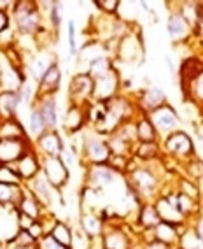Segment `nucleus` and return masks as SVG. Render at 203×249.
<instances>
[{
    "mask_svg": "<svg viewBox=\"0 0 203 249\" xmlns=\"http://www.w3.org/2000/svg\"><path fill=\"white\" fill-rule=\"evenodd\" d=\"M81 155L89 165H107L111 160V147L107 144V139L98 135L97 132L86 135L83 141V149Z\"/></svg>",
    "mask_w": 203,
    "mask_h": 249,
    "instance_id": "nucleus-4",
    "label": "nucleus"
},
{
    "mask_svg": "<svg viewBox=\"0 0 203 249\" xmlns=\"http://www.w3.org/2000/svg\"><path fill=\"white\" fill-rule=\"evenodd\" d=\"M182 228L175 227V225H170V223L161 221L158 227L151 230V239H156V240H159V242H165V244L172 246V248H177Z\"/></svg>",
    "mask_w": 203,
    "mask_h": 249,
    "instance_id": "nucleus-26",
    "label": "nucleus"
},
{
    "mask_svg": "<svg viewBox=\"0 0 203 249\" xmlns=\"http://www.w3.org/2000/svg\"><path fill=\"white\" fill-rule=\"evenodd\" d=\"M21 193V184H9L0 181V205H18Z\"/></svg>",
    "mask_w": 203,
    "mask_h": 249,
    "instance_id": "nucleus-33",
    "label": "nucleus"
},
{
    "mask_svg": "<svg viewBox=\"0 0 203 249\" xmlns=\"http://www.w3.org/2000/svg\"><path fill=\"white\" fill-rule=\"evenodd\" d=\"M13 19L16 30L21 36H34L44 30L42 27V13L39 11L37 2H14Z\"/></svg>",
    "mask_w": 203,
    "mask_h": 249,
    "instance_id": "nucleus-2",
    "label": "nucleus"
},
{
    "mask_svg": "<svg viewBox=\"0 0 203 249\" xmlns=\"http://www.w3.org/2000/svg\"><path fill=\"white\" fill-rule=\"evenodd\" d=\"M0 249H5V246H4V244H2V242H0Z\"/></svg>",
    "mask_w": 203,
    "mask_h": 249,
    "instance_id": "nucleus-47",
    "label": "nucleus"
},
{
    "mask_svg": "<svg viewBox=\"0 0 203 249\" xmlns=\"http://www.w3.org/2000/svg\"><path fill=\"white\" fill-rule=\"evenodd\" d=\"M114 56H118L121 62L133 63L140 60L144 56V48H142V42L138 37H135L132 32H128L124 37H121L118 42H116V51Z\"/></svg>",
    "mask_w": 203,
    "mask_h": 249,
    "instance_id": "nucleus-12",
    "label": "nucleus"
},
{
    "mask_svg": "<svg viewBox=\"0 0 203 249\" xmlns=\"http://www.w3.org/2000/svg\"><path fill=\"white\" fill-rule=\"evenodd\" d=\"M34 223H35V219L28 218V216H25V214H19L18 213V228L19 230H30L32 227H34Z\"/></svg>",
    "mask_w": 203,
    "mask_h": 249,
    "instance_id": "nucleus-43",
    "label": "nucleus"
},
{
    "mask_svg": "<svg viewBox=\"0 0 203 249\" xmlns=\"http://www.w3.org/2000/svg\"><path fill=\"white\" fill-rule=\"evenodd\" d=\"M34 107L40 112V118L44 121L46 130H58V107L54 95H44V97H37Z\"/></svg>",
    "mask_w": 203,
    "mask_h": 249,
    "instance_id": "nucleus-15",
    "label": "nucleus"
},
{
    "mask_svg": "<svg viewBox=\"0 0 203 249\" xmlns=\"http://www.w3.org/2000/svg\"><path fill=\"white\" fill-rule=\"evenodd\" d=\"M0 76H2V67H0Z\"/></svg>",
    "mask_w": 203,
    "mask_h": 249,
    "instance_id": "nucleus-48",
    "label": "nucleus"
},
{
    "mask_svg": "<svg viewBox=\"0 0 203 249\" xmlns=\"http://www.w3.org/2000/svg\"><path fill=\"white\" fill-rule=\"evenodd\" d=\"M167 34L173 42H186L191 37V34H193V27L175 11V13L168 14Z\"/></svg>",
    "mask_w": 203,
    "mask_h": 249,
    "instance_id": "nucleus-18",
    "label": "nucleus"
},
{
    "mask_svg": "<svg viewBox=\"0 0 203 249\" xmlns=\"http://www.w3.org/2000/svg\"><path fill=\"white\" fill-rule=\"evenodd\" d=\"M37 249H65L63 246H60L53 237L49 235H44L42 239L37 240Z\"/></svg>",
    "mask_w": 203,
    "mask_h": 249,
    "instance_id": "nucleus-40",
    "label": "nucleus"
},
{
    "mask_svg": "<svg viewBox=\"0 0 203 249\" xmlns=\"http://www.w3.org/2000/svg\"><path fill=\"white\" fill-rule=\"evenodd\" d=\"M0 139H28L27 128L19 118L0 120Z\"/></svg>",
    "mask_w": 203,
    "mask_h": 249,
    "instance_id": "nucleus-30",
    "label": "nucleus"
},
{
    "mask_svg": "<svg viewBox=\"0 0 203 249\" xmlns=\"http://www.w3.org/2000/svg\"><path fill=\"white\" fill-rule=\"evenodd\" d=\"M88 121V109L83 106H75V104H68L63 116V130L67 134H77L84 128V124Z\"/></svg>",
    "mask_w": 203,
    "mask_h": 249,
    "instance_id": "nucleus-16",
    "label": "nucleus"
},
{
    "mask_svg": "<svg viewBox=\"0 0 203 249\" xmlns=\"http://www.w3.org/2000/svg\"><path fill=\"white\" fill-rule=\"evenodd\" d=\"M159 153H161V144L159 142H137L133 155L144 163H151V161L158 160Z\"/></svg>",
    "mask_w": 203,
    "mask_h": 249,
    "instance_id": "nucleus-32",
    "label": "nucleus"
},
{
    "mask_svg": "<svg viewBox=\"0 0 203 249\" xmlns=\"http://www.w3.org/2000/svg\"><path fill=\"white\" fill-rule=\"evenodd\" d=\"M46 132V124L40 118V112L37 111L35 107L32 106L30 112H28V123H27V134L28 137H32L34 141L40 137Z\"/></svg>",
    "mask_w": 203,
    "mask_h": 249,
    "instance_id": "nucleus-35",
    "label": "nucleus"
},
{
    "mask_svg": "<svg viewBox=\"0 0 203 249\" xmlns=\"http://www.w3.org/2000/svg\"><path fill=\"white\" fill-rule=\"evenodd\" d=\"M21 106L18 91H0V120L18 118V109Z\"/></svg>",
    "mask_w": 203,
    "mask_h": 249,
    "instance_id": "nucleus-28",
    "label": "nucleus"
},
{
    "mask_svg": "<svg viewBox=\"0 0 203 249\" xmlns=\"http://www.w3.org/2000/svg\"><path fill=\"white\" fill-rule=\"evenodd\" d=\"M102 13L105 14V16H116L118 11H119V2H116V0H102V2H97L95 4Z\"/></svg>",
    "mask_w": 203,
    "mask_h": 249,
    "instance_id": "nucleus-39",
    "label": "nucleus"
},
{
    "mask_svg": "<svg viewBox=\"0 0 203 249\" xmlns=\"http://www.w3.org/2000/svg\"><path fill=\"white\" fill-rule=\"evenodd\" d=\"M118 178V172L109 165H89L86 170V186L91 192H100L112 186Z\"/></svg>",
    "mask_w": 203,
    "mask_h": 249,
    "instance_id": "nucleus-10",
    "label": "nucleus"
},
{
    "mask_svg": "<svg viewBox=\"0 0 203 249\" xmlns=\"http://www.w3.org/2000/svg\"><path fill=\"white\" fill-rule=\"evenodd\" d=\"M62 85V69L60 65H53L48 72L44 74V77L37 83V97H44V95H54L60 89Z\"/></svg>",
    "mask_w": 203,
    "mask_h": 249,
    "instance_id": "nucleus-22",
    "label": "nucleus"
},
{
    "mask_svg": "<svg viewBox=\"0 0 203 249\" xmlns=\"http://www.w3.org/2000/svg\"><path fill=\"white\" fill-rule=\"evenodd\" d=\"M40 172L44 174V178L54 190H62L70 178L68 167L62 160V156H40Z\"/></svg>",
    "mask_w": 203,
    "mask_h": 249,
    "instance_id": "nucleus-6",
    "label": "nucleus"
},
{
    "mask_svg": "<svg viewBox=\"0 0 203 249\" xmlns=\"http://www.w3.org/2000/svg\"><path fill=\"white\" fill-rule=\"evenodd\" d=\"M32 147V139H0V165L18 163Z\"/></svg>",
    "mask_w": 203,
    "mask_h": 249,
    "instance_id": "nucleus-9",
    "label": "nucleus"
},
{
    "mask_svg": "<svg viewBox=\"0 0 203 249\" xmlns=\"http://www.w3.org/2000/svg\"><path fill=\"white\" fill-rule=\"evenodd\" d=\"M79 223H81V230L84 231L86 239H89V242L102 239V233L105 230V219L102 218V216H98L93 211H86V213L81 214Z\"/></svg>",
    "mask_w": 203,
    "mask_h": 249,
    "instance_id": "nucleus-20",
    "label": "nucleus"
},
{
    "mask_svg": "<svg viewBox=\"0 0 203 249\" xmlns=\"http://www.w3.org/2000/svg\"><path fill=\"white\" fill-rule=\"evenodd\" d=\"M34 149L39 156H62L65 147L58 130H46L37 141H34Z\"/></svg>",
    "mask_w": 203,
    "mask_h": 249,
    "instance_id": "nucleus-13",
    "label": "nucleus"
},
{
    "mask_svg": "<svg viewBox=\"0 0 203 249\" xmlns=\"http://www.w3.org/2000/svg\"><path fill=\"white\" fill-rule=\"evenodd\" d=\"M25 186H27L28 190L37 196V198H39L42 205H51V202H53V195H54V188L49 184V181L44 178V174L42 172H40L39 176H35L32 181L25 182Z\"/></svg>",
    "mask_w": 203,
    "mask_h": 249,
    "instance_id": "nucleus-23",
    "label": "nucleus"
},
{
    "mask_svg": "<svg viewBox=\"0 0 203 249\" xmlns=\"http://www.w3.org/2000/svg\"><path fill=\"white\" fill-rule=\"evenodd\" d=\"M187 95H189L198 106H203V74L196 77L193 83L187 85Z\"/></svg>",
    "mask_w": 203,
    "mask_h": 249,
    "instance_id": "nucleus-38",
    "label": "nucleus"
},
{
    "mask_svg": "<svg viewBox=\"0 0 203 249\" xmlns=\"http://www.w3.org/2000/svg\"><path fill=\"white\" fill-rule=\"evenodd\" d=\"M133 249H135V248H133Z\"/></svg>",
    "mask_w": 203,
    "mask_h": 249,
    "instance_id": "nucleus-49",
    "label": "nucleus"
},
{
    "mask_svg": "<svg viewBox=\"0 0 203 249\" xmlns=\"http://www.w3.org/2000/svg\"><path fill=\"white\" fill-rule=\"evenodd\" d=\"M142 244V249H173L172 246L165 244V242H159L156 239H151L147 242H140Z\"/></svg>",
    "mask_w": 203,
    "mask_h": 249,
    "instance_id": "nucleus-42",
    "label": "nucleus"
},
{
    "mask_svg": "<svg viewBox=\"0 0 203 249\" xmlns=\"http://www.w3.org/2000/svg\"><path fill=\"white\" fill-rule=\"evenodd\" d=\"M135 124H137V141L138 142H159V135L154 130L152 123L149 121L146 114L138 112L135 118Z\"/></svg>",
    "mask_w": 203,
    "mask_h": 249,
    "instance_id": "nucleus-29",
    "label": "nucleus"
},
{
    "mask_svg": "<svg viewBox=\"0 0 203 249\" xmlns=\"http://www.w3.org/2000/svg\"><path fill=\"white\" fill-rule=\"evenodd\" d=\"M111 71H114V63H112V58L109 54H103V56L95 58L93 62L88 63V74L93 79H98V77L105 76Z\"/></svg>",
    "mask_w": 203,
    "mask_h": 249,
    "instance_id": "nucleus-34",
    "label": "nucleus"
},
{
    "mask_svg": "<svg viewBox=\"0 0 203 249\" xmlns=\"http://www.w3.org/2000/svg\"><path fill=\"white\" fill-rule=\"evenodd\" d=\"M49 235L65 249H74V233H72V228L65 221H58L56 219L51 231H49Z\"/></svg>",
    "mask_w": 203,
    "mask_h": 249,
    "instance_id": "nucleus-31",
    "label": "nucleus"
},
{
    "mask_svg": "<svg viewBox=\"0 0 203 249\" xmlns=\"http://www.w3.org/2000/svg\"><path fill=\"white\" fill-rule=\"evenodd\" d=\"M126 179L133 195L138 196L142 202H154L161 195V178L147 163H132L126 172Z\"/></svg>",
    "mask_w": 203,
    "mask_h": 249,
    "instance_id": "nucleus-1",
    "label": "nucleus"
},
{
    "mask_svg": "<svg viewBox=\"0 0 203 249\" xmlns=\"http://www.w3.org/2000/svg\"><path fill=\"white\" fill-rule=\"evenodd\" d=\"M121 91V76L119 72L111 71L105 76L95 79V85H93V95H91V102L95 104H105L112 98H116Z\"/></svg>",
    "mask_w": 203,
    "mask_h": 249,
    "instance_id": "nucleus-7",
    "label": "nucleus"
},
{
    "mask_svg": "<svg viewBox=\"0 0 203 249\" xmlns=\"http://www.w3.org/2000/svg\"><path fill=\"white\" fill-rule=\"evenodd\" d=\"M167 95L159 86H149L140 93L137 100V107L142 114H149L151 111H154L158 107L167 106Z\"/></svg>",
    "mask_w": 203,
    "mask_h": 249,
    "instance_id": "nucleus-17",
    "label": "nucleus"
},
{
    "mask_svg": "<svg viewBox=\"0 0 203 249\" xmlns=\"http://www.w3.org/2000/svg\"><path fill=\"white\" fill-rule=\"evenodd\" d=\"M137 223L138 227L142 228V231L152 230V228H156L161 223L158 211L154 207V202H142L137 213Z\"/></svg>",
    "mask_w": 203,
    "mask_h": 249,
    "instance_id": "nucleus-27",
    "label": "nucleus"
},
{
    "mask_svg": "<svg viewBox=\"0 0 203 249\" xmlns=\"http://www.w3.org/2000/svg\"><path fill=\"white\" fill-rule=\"evenodd\" d=\"M93 85H95V79L88 72H77L75 76H72L68 85V102L88 107L91 104Z\"/></svg>",
    "mask_w": 203,
    "mask_h": 249,
    "instance_id": "nucleus-8",
    "label": "nucleus"
},
{
    "mask_svg": "<svg viewBox=\"0 0 203 249\" xmlns=\"http://www.w3.org/2000/svg\"><path fill=\"white\" fill-rule=\"evenodd\" d=\"M56 58H54L53 53H49V51H40L39 54H34V58H32L30 62V74L32 77L39 83L42 77H44V74L49 71V69L53 67V65H56Z\"/></svg>",
    "mask_w": 203,
    "mask_h": 249,
    "instance_id": "nucleus-24",
    "label": "nucleus"
},
{
    "mask_svg": "<svg viewBox=\"0 0 203 249\" xmlns=\"http://www.w3.org/2000/svg\"><path fill=\"white\" fill-rule=\"evenodd\" d=\"M170 195H172L173 202H175L177 209L184 214L187 221H191V219L196 218L200 214V207H202L200 200H196V198H193V196H189V195H186V193L177 192V190H173Z\"/></svg>",
    "mask_w": 203,
    "mask_h": 249,
    "instance_id": "nucleus-25",
    "label": "nucleus"
},
{
    "mask_svg": "<svg viewBox=\"0 0 203 249\" xmlns=\"http://www.w3.org/2000/svg\"><path fill=\"white\" fill-rule=\"evenodd\" d=\"M14 167H16V170H18V176L23 182L32 181L35 176H39L40 174V156H39V153L32 147L30 151L23 156L18 163H14Z\"/></svg>",
    "mask_w": 203,
    "mask_h": 249,
    "instance_id": "nucleus-19",
    "label": "nucleus"
},
{
    "mask_svg": "<svg viewBox=\"0 0 203 249\" xmlns=\"http://www.w3.org/2000/svg\"><path fill=\"white\" fill-rule=\"evenodd\" d=\"M9 13H5V11H0V36L4 34L7 28H9Z\"/></svg>",
    "mask_w": 203,
    "mask_h": 249,
    "instance_id": "nucleus-45",
    "label": "nucleus"
},
{
    "mask_svg": "<svg viewBox=\"0 0 203 249\" xmlns=\"http://www.w3.org/2000/svg\"><path fill=\"white\" fill-rule=\"evenodd\" d=\"M154 207L159 214V219H161L163 223H170V225H175V227H179V228L186 227V225L189 223L187 219H186L184 214L177 209V205H175V202H173L170 193L159 195L154 200Z\"/></svg>",
    "mask_w": 203,
    "mask_h": 249,
    "instance_id": "nucleus-11",
    "label": "nucleus"
},
{
    "mask_svg": "<svg viewBox=\"0 0 203 249\" xmlns=\"http://www.w3.org/2000/svg\"><path fill=\"white\" fill-rule=\"evenodd\" d=\"M102 248L103 249H133L132 237L121 227L105 223V230L102 233Z\"/></svg>",
    "mask_w": 203,
    "mask_h": 249,
    "instance_id": "nucleus-14",
    "label": "nucleus"
},
{
    "mask_svg": "<svg viewBox=\"0 0 203 249\" xmlns=\"http://www.w3.org/2000/svg\"><path fill=\"white\" fill-rule=\"evenodd\" d=\"M149 118V121L152 123L154 130L158 132L159 141L163 137H167L168 134L181 130V118L177 114V111L172 106H161L154 111H151L149 114H146Z\"/></svg>",
    "mask_w": 203,
    "mask_h": 249,
    "instance_id": "nucleus-5",
    "label": "nucleus"
},
{
    "mask_svg": "<svg viewBox=\"0 0 203 249\" xmlns=\"http://www.w3.org/2000/svg\"><path fill=\"white\" fill-rule=\"evenodd\" d=\"M11 249H37V244L35 246H18V244H14V248Z\"/></svg>",
    "mask_w": 203,
    "mask_h": 249,
    "instance_id": "nucleus-46",
    "label": "nucleus"
},
{
    "mask_svg": "<svg viewBox=\"0 0 203 249\" xmlns=\"http://www.w3.org/2000/svg\"><path fill=\"white\" fill-rule=\"evenodd\" d=\"M16 207H18L19 214H25V216L35 219V221L42 219V216H44V209H42L44 205L40 204L39 198H37V196L34 195L27 186H23L21 198H19V202H18Z\"/></svg>",
    "mask_w": 203,
    "mask_h": 249,
    "instance_id": "nucleus-21",
    "label": "nucleus"
},
{
    "mask_svg": "<svg viewBox=\"0 0 203 249\" xmlns=\"http://www.w3.org/2000/svg\"><path fill=\"white\" fill-rule=\"evenodd\" d=\"M159 144H161V151L167 153V156L177 161H182V163L196 156L193 139L189 137V134H186L184 130H177V132L168 134L167 137L159 141Z\"/></svg>",
    "mask_w": 203,
    "mask_h": 249,
    "instance_id": "nucleus-3",
    "label": "nucleus"
},
{
    "mask_svg": "<svg viewBox=\"0 0 203 249\" xmlns=\"http://www.w3.org/2000/svg\"><path fill=\"white\" fill-rule=\"evenodd\" d=\"M67 27H68V51H70V54L74 56L75 49H77V42H75V23H74V19H68Z\"/></svg>",
    "mask_w": 203,
    "mask_h": 249,
    "instance_id": "nucleus-41",
    "label": "nucleus"
},
{
    "mask_svg": "<svg viewBox=\"0 0 203 249\" xmlns=\"http://www.w3.org/2000/svg\"><path fill=\"white\" fill-rule=\"evenodd\" d=\"M179 7H181V11H177V13L181 14L182 18L194 28V23H196V19H198L202 4H200V2H181Z\"/></svg>",
    "mask_w": 203,
    "mask_h": 249,
    "instance_id": "nucleus-36",
    "label": "nucleus"
},
{
    "mask_svg": "<svg viewBox=\"0 0 203 249\" xmlns=\"http://www.w3.org/2000/svg\"><path fill=\"white\" fill-rule=\"evenodd\" d=\"M193 34H196V36L203 37V4H202V9H200L198 19H196V23H194Z\"/></svg>",
    "mask_w": 203,
    "mask_h": 249,
    "instance_id": "nucleus-44",
    "label": "nucleus"
},
{
    "mask_svg": "<svg viewBox=\"0 0 203 249\" xmlns=\"http://www.w3.org/2000/svg\"><path fill=\"white\" fill-rule=\"evenodd\" d=\"M186 176L194 182H202L203 181V160H200L198 156H193L191 160H187L184 163Z\"/></svg>",
    "mask_w": 203,
    "mask_h": 249,
    "instance_id": "nucleus-37",
    "label": "nucleus"
}]
</instances>
